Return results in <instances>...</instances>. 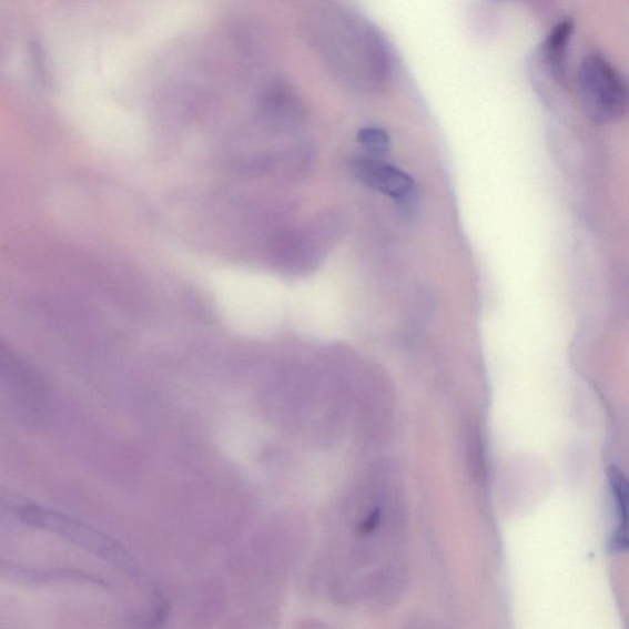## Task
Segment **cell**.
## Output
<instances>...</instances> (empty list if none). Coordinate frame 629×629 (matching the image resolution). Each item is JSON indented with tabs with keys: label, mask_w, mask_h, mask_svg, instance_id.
<instances>
[{
	"label": "cell",
	"mask_w": 629,
	"mask_h": 629,
	"mask_svg": "<svg viewBox=\"0 0 629 629\" xmlns=\"http://www.w3.org/2000/svg\"><path fill=\"white\" fill-rule=\"evenodd\" d=\"M0 384L16 402L32 414L49 409L50 388L39 371L0 338Z\"/></svg>",
	"instance_id": "4"
},
{
	"label": "cell",
	"mask_w": 629,
	"mask_h": 629,
	"mask_svg": "<svg viewBox=\"0 0 629 629\" xmlns=\"http://www.w3.org/2000/svg\"><path fill=\"white\" fill-rule=\"evenodd\" d=\"M574 32V21L565 20L559 22L545 42L546 61L550 65L554 75L559 80L567 78L568 44Z\"/></svg>",
	"instance_id": "7"
},
{
	"label": "cell",
	"mask_w": 629,
	"mask_h": 629,
	"mask_svg": "<svg viewBox=\"0 0 629 629\" xmlns=\"http://www.w3.org/2000/svg\"><path fill=\"white\" fill-rule=\"evenodd\" d=\"M578 90L582 110L597 123H610L625 116L628 90L625 79L600 54L582 62L578 75Z\"/></svg>",
	"instance_id": "2"
},
{
	"label": "cell",
	"mask_w": 629,
	"mask_h": 629,
	"mask_svg": "<svg viewBox=\"0 0 629 629\" xmlns=\"http://www.w3.org/2000/svg\"><path fill=\"white\" fill-rule=\"evenodd\" d=\"M307 35L322 60L343 84L376 90L390 82V45L368 20L341 7H325L307 20Z\"/></svg>",
	"instance_id": "1"
},
{
	"label": "cell",
	"mask_w": 629,
	"mask_h": 629,
	"mask_svg": "<svg viewBox=\"0 0 629 629\" xmlns=\"http://www.w3.org/2000/svg\"><path fill=\"white\" fill-rule=\"evenodd\" d=\"M17 518L32 528L54 534L83 550L121 565L124 556L121 548L101 531L67 514L38 505L21 497L10 508Z\"/></svg>",
	"instance_id": "3"
},
{
	"label": "cell",
	"mask_w": 629,
	"mask_h": 629,
	"mask_svg": "<svg viewBox=\"0 0 629 629\" xmlns=\"http://www.w3.org/2000/svg\"><path fill=\"white\" fill-rule=\"evenodd\" d=\"M608 475L613 518L610 547L613 552H622L627 548V479L622 471L616 467H611Z\"/></svg>",
	"instance_id": "6"
},
{
	"label": "cell",
	"mask_w": 629,
	"mask_h": 629,
	"mask_svg": "<svg viewBox=\"0 0 629 629\" xmlns=\"http://www.w3.org/2000/svg\"><path fill=\"white\" fill-rule=\"evenodd\" d=\"M354 173L363 184L396 200L404 207L417 200L415 181L403 170L377 162L375 158L359 159L354 165Z\"/></svg>",
	"instance_id": "5"
},
{
	"label": "cell",
	"mask_w": 629,
	"mask_h": 629,
	"mask_svg": "<svg viewBox=\"0 0 629 629\" xmlns=\"http://www.w3.org/2000/svg\"><path fill=\"white\" fill-rule=\"evenodd\" d=\"M358 141L372 158H382L390 151V136L377 128L363 129L358 133Z\"/></svg>",
	"instance_id": "8"
}]
</instances>
